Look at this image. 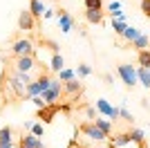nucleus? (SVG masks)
Masks as SVG:
<instances>
[{
    "instance_id": "nucleus-30",
    "label": "nucleus",
    "mask_w": 150,
    "mask_h": 148,
    "mask_svg": "<svg viewBox=\"0 0 150 148\" xmlns=\"http://www.w3.org/2000/svg\"><path fill=\"white\" fill-rule=\"evenodd\" d=\"M43 132H45V126H43V123H34V126H31V135H34V137H38V139H40V137H43Z\"/></svg>"
},
{
    "instance_id": "nucleus-36",
    "label": "nucleus",
    "mask_w": 150,
    "mask_h": 148,
    "mask_svg": "<svg viewBox=\"0 0 150 148\" xmlns=\"http://www.w3.org/2000/svg\"><path fill=\"white\" fill-rule=\"evenodd\" d=\"M0 58H2V52H0Z\"/></svg>"
},
{
    "instance_id": "nucleus-11",
    "label": "nucleus",
    "mask_w": 150,
    "mask_h": 148,
    "mask_svg": "<svg viewBox=\"0 0 150 148\" xmlns=\"http://www.w3.org/2000/svg\"><path fill=\"white\" fill-rule=\"evenodd\" d=\"M0 148H13V130L9 126L0 128Z\"/></svg>"
},
{
    "instance_id": "nucleus-15",
    "label": "nucleus",
    "mask_w": 150,
    "mask_h": 148,
    "mask_svg": "<svg viewBox=\"0 0 150 148\" xmlns=\"http://www.w3.org/2000/svg\"><path fill=\"white\" fill-rule=\"evenodd\" d=\"M85 20L90 25H101L103 23V11L101 9H85Z\"/></svg>"
},
{
    "instance_id": "nucleus-28",
    "label": "nucleus",
    "mask_w": 150,
    "mask_h": 148,
    "mask_svg": "<svg viewBox=\"0 0 150 148\" xmlns=\"http://www.w3.org/2000/svg\"><path fill=\"white\" fill-rule=\"evenodd\" d=\"M85 9H103V0H83Z\"/></svg>"
},
{
    "instance_id": "nucleus-27",
    "label": "nucleus",
    "mask_w": 150,
    "mask_h": 148,
    "mask_svg": "<svg viewBox=\"0 0 150 148\" xmlns=\"http://www.w3.org/2000/svg\"><path fill=\"white\" fill-rule=\"evenodd\" d=\"M76 74H79L81 79H85V76H90V74H92V68H90V65H85V63H81V65H79V70H76Z\"/></svg>"
},
{
    "instance_id": "nucleus-24",
    "label": "nucleus",
    "mask_w": 150,
    "mask_h": 148,
    "mask_svg": "<svg viewBox=\"0 0 150 148\" xmlns=\"http://www.w3.org/2000/svg\"><path fill=\"white\" fill-rule=\"evenodd\" d=\"M137 61H139V68H150V49L137 52Z\"/></svg>"
},
{
    "instance_id": "nucleus-5",
    "label": "nucleus",
    "mask_w": 150,
    "mask_h": 148,
    "mask_svg": "<svg viewBox=\"0 0 150 148\" xmlns=\"http://www.w3.org/2000/svg\"><path fill=\"white\" fill-rule=\"evenodd\" d=\"M11 68L20 74H31V70L36 68V58L34 56H13Z\"/></svg>"
},
{
    "instance_id": "nucleus-25",
    "label": "nucleus",
    "mask_w": 150,
    "mask_h": 148,
    "mask_svg": "<svg viewBox=\"0 0 150 148\" xmlns=\"http://www.w3.org/2000/svg\"><path fill=\"white\" fill-rule=\"evenodd\" d=\"M112 29H114V34H119V36H123V31L128 29V23H125V18H121V20L112 18Z\"/></svg>"
},
{
    "instance_id": "nucleus-23",
    "label": "nucleus",
    "mask_w": 150,
    "mask_h": 148,
    "mask_svg": "<svg viewBox=\"0 0 150 148\" xmlns=\"http://www.w3.org/2000/svg\"><path fill=\"white\" fill-rule=\"evenodd\" d=\"M139 36H141V31H139V29H134V27H128V29L123 31V36H121V38H123V41H128V43L132 45Z\"/></svg>"
},
{
    "instance_id": "nucleus-26",
    "label": "nucleus",
    "mask_w": 150,
    "mask_h": 148,
    "mask_svg": "<svg viewBox=\"0 0 150 148\" xmlns=\"http://www.w3.org/2000/svg\"><path fill=\"white\" fill-rule=\"evenodd\" d=\"M76 79V72L74 70H61V72H58V81H61V83H67V81H74Z\"/></svg>"
},
{
    "instance_id": "nucleus-14",
    "label": "nucleus",
    "mask_w": 150,
    "mask_h": 148,
    "mask_svg": "<svg viewBox=\"0 0 150 148\" xmlns=\"http://www.w3.org/2000/svg\"><path fill=\"white\" fill-rule=\"evenodd\" d=\"M132 139H130V130L128 132H119V135H114V137H110V144H112L114 148H121V146H128Z\"/></svg>"
},
{
    "instance_id": "nucleus-18",
    "label": "nucleus",
    "mask_w": 150,
    "mask_h": 148,
    "mask_svg": "<svg viewBox=\"0 0 150 148\" xmlns=\"http://www.w3.org/2000/svg\"><path fill=\"white\" fill-rule=\"evenodd\" d=\"M43 88H40V81L38 79H31V83L27 85V99H34V97H40Z\"/></svg>"
},
{
    "instance_id": "nucleus-21",
    "label": "nucleus",
    "mask_w": 150,
    "mask_h": 148,
    "mask_svg": "<svg viewBox=\"0 0 150 148\" xmlns=\"http://www.w3.org/2000/svg\"><path fill=\"white\" fill-rule=\"evenodd\" d=\"M130 139H132L134 144H139L141 148H146V135H144V130L132 128V130H130Z\"/></svg>"
},
{
    "instance_id": "nucleus-33",
    "label": "nucleus",
    "mask_w": 150,
    "mask_h": 148,
    "mask_svg": "<svg viewBox=\"0 0 150 148\" xmlns=\"http://www.w3.org/2000/svg\"><path fill=\"white\" fill-rule=\"evenodd\" d=\"M85 115H88V119H92V121L96 119V110H94V108H90V105L85 108Z\"/></svg>"
},
{
    "instance_id": "nucleus-20",
    "label": "nucleus",
    "mask_w": 150,
    "mask_h": 148,
    "mask_svg": "<svg viewBox=\"0 0 150 148\" xmlns=\"http://www.w3.org/2000/svg\"><path fill=\"white\" fill-rule=\"evenodd\" d=\"M50 68H52V72H61V70H65V61H63V56L61 54H54L50 58Z\"/></svg>"
},
{
    "instance_id": "nucleus-2",
    "label": "nucleus",
    "mask_w": 150,
    "mask_h": 148,
    "mask_svg": "<svg viewBox=\"0 0 150 148\" xmlns=\"http://www.w3.org/2000/svg\"><path fill=\"white\" fill-rule=\"evenodd\" d=\"M117 72H119L121 81H123L125 88H134L139 83V76H137V68H132L130 63H121L119 68H117Z\"/></svg>"
},
{
    "instance_id": "nucleus-6",
    "label": "nucleus",
    "mask_w": 150,
    "mask_h": 148,
    "mask_svg": "<svg viewBox=\"0 0 150 148\" xmlns=\"http://www.w3.org/2000/svg\"><path fill=\"white\" fill-rule=\"evenodd\" d=\"M96 110H99L105 119H110L112 123L121 117V115H119V108H114V105L110 103L108 99H96Z\"/></svg>"
},
{
    "instance_id": "nucleus-22",
    "label": "nucleus",
    "mask_w": 150,
    "mask_h": 148,
    "mask_svg": "<svg viewBox=\"0 0 150 148\" xmlns=\"http://www.w3.org/2000/svg\"><path fill=\"white\" fill-rule=\"evenodd\" d=\"M148 45H150V38L146 36V34H141V36L132 43V49H137V52H144V49H148Z\"/></svg>"
},
{
    "instance_id": "nucleus-32",
    "label": "nucleus",
    "mask_w": 150,
    "mask_h": 148,
    "mask_svg": "<svg viewBox=\"0 0 150 148\" xmlns=\"http://www.w3.org/2000/svg\"><path fill=\"white\" fill-rule=\"evenodd\" d=\"M139 7H141L144 16H148V18H150V0H141V5H139Z\"/></svg>"
},
{
    "instance_id": "nucleus-4",
    "label": "nucleus",
    "mask_w": 150,
    "mask_h": 148,
    "mask_svg": "<svg viewBox=\"0 0 150 148\" xmlns=\"http://www.w3.org/2000/svg\"><path fill=\"white\" fill-rule=\"evenodd\" d=\"M13 56H34V41L31 38H16L11 43Z\"/></svg>"
},
{
    "instance_id": "nucleus-3",
    "label": "nucleus",
    "mask_w": 150,
    "mask_h": 148,
    "mask_svg": "<svg viewBox=\"0 0 150 148\" xmlns=\"http://www.w3.org/2000/svg\"><path fill=\"white\" fill-rule=\"evenodd\" d=\"M61 94H63V83L58 79H54V81H52V85L40 94V99L45 101V105H56V101L61 99Z\"/></svg>"
},
{
    "instance_id": "nucleus-16",
    "label": "nucleus",
    "mask_w": 150,
    "mask_h": 148,
    "mask_svg": "<svg viewBox=\"0 0 150 148\" xmlns=\"http://www.w3.org/2000/svg\"><path fill=\"white\" fill-rule=\"evenodd\" d=\"M29 11H31L34 18H43L47 9H45V5L40 2V0H29Z\"/></svg>"
},
{
    "instance_id": "nucleus-17",
    "label": "nucleus",
    "mask_w": 150,
    "mask_h": 148,
    "mask_svg": "<svg viewBox=\"0 0 150 148\" xmlns=\"http://www.w3.org/2000/svg\"><path fill=\"white\" fill-rule=\"evenodd\" d=\"M94 126H96L99 130H103V132L110 137V135H112V126H114V123L110 121V119H105V117H96V119H94Z\"/></svg>"
},
{
    "instance_id": "nucleus-1",
    "label": "nucleus",
    "mask_w": 150,
    "mask_h": 148,
    "mask_svg": "<svg viewBox=\"0 0 150 148\" xmlns=\"http://www.w3.org/2000/svg\"><path fill=\"white\" fill-rule=\"evenodd\" d=\"M29 83H31L29 74H20L11 65H7L5 72H2V79H0V101L7 105L18 101V99H25Z\"/></svg>"
},
{
    "instance_id": "nucleus-19",
    "label": "nucleus",
    "mask_w": 150,
    "mask_h": 148,
    "mask_svg": "<svg viewBox=\"0 0 150 148\" xmlns=\"http://www.w3.org/2000/svg\"><path fill=\"white\" fill-rule=\"evenodd\" d=\"M137 76H139V83L150 90V68H137Z\"/></svg>"
},
{
    "instance_id": "nucleus-7",
    "label": "nucleus",
    "mask_w": 150,
    "mask_h": 148,
    "mask_svg": "<svg viewBox=\"0 0 150 148\" xmlns=\"http://www.w3.org/2000/svg\"><path fill=\"white\" fill-rule=\"evenodd\" d=\"M81 132L88 137V139H92V142H103V139H108V135L103 132V130L96 128V126H94V121L83 123V126H81Z\"/></svg>"
},
{
    "instance_id": "nucleus-34",
    "label": "nucleus",
    "mask_w": 150,
    "mask_h": 148,
    "mask_svg": "<svg viewBox=\"0 0 150 148\" xmlns=\"http://www.w3.org/2000/svg\"><path fill=\"white\" fill-rule=\"evenodd\" d=\"M31 101H34V103H36L38 108H45V101H43V99H40V97H34V99H31Z\"/></svg>"
},
{
    "instance_id": "nucleus-12",
    "label": "nucleus",
    "mask_w": 150,
    "mask_h": 148,
    "mask_svg": "<svg viewBox=\"0 0 150 148\" xmlns=\"http://www.w3.org/2000/svg\"><path fill=\"white\" fill-rule=\"evenodd\" d=\"M63 92L67 94L69 99H74L76 94H81V92H83V85H81L76 79H74V81H67V83H63Z\"/></svg>"
},
{
    "instance_id": "nucleus-9",
    "label": "nucleus",
    "mask_w": 150,
    "mask_h": 148,
    "mask_svg": "<svg viewBox=\"0 0 150 148\" xmlns=\"http://www.w3.org/2000/svg\"><path fill=\"white\" fill-rule=\"evenodd\" d=\"M56 14H58V27H61V31H65V34L72 31V27H74V18H72L65 9H58Z\"/></svg>"
},
{
    "instance_id": "nucleus-31",
    "label": "nucleus",
    "mask_w": 150,
    "mask_h": 148,
    "mask_svg": "<svg viewBox=\"0 0 150 148\" xmlns=\"http://www.w3.org/2000/svg\"><path fill=\"white\" fill-rule=\"evenodd\" d=\"M119 9H121V2H119V0H114V2H110V5H108V11L112 14V16L119 11Z\"/></svg>"
},
{
    "instance_id": "nucleus-8",
    "label": "nucleus",
    "mask_w": 150,
    "mask_h": 148,
    "mask_svg": "<svg viewBox=\"0 0 150 148\" xmlns=\"http://www.w3.org/2000/svg\"><path fill=\"white\" fill-rule=\"evenodd\" d=\"M18 29H23V31H34V29H36V18L31 16L29 9L20 11V16H18Z\"/></svg>"
},
{
    "instance_id": "nucleus-10",
    "label": "nucleus",
    "mask_w": 150,
    "mask_h": 148,
    "mask_svg": "<svg viewBox=\"0 0 150 148\" xmlns=\"http://www.w3.org/2000/svg\"><path fill=\"white\" fill-rule=\"evenodd\" d=\"M18 146H20V148H45V144L40 142L38 137H34V135L29 132V135H23V137H20Z\"/></svg>"
},
{
    "instance_id": "nucleus-35",
    "label": "nucleus",
    "mask_w": 150,
    "mask_h": 148,
    "mask_svg": "<svg viewBox=\"0 0 150 148\" xmlns=\"http://www.w3.org/2000/svg\"><path fill=\"white\" fill-rule=\"evenodd\" d=\"M103 81H105V83H112V74H103Z\"/></svg>"
},
{
    "instance_id": "nucleus-13",
    "label": "nucleus",
    "mask_w": 150,
    "mask_h": 148,
    "mask_svg": "<svg viewBox=\"0 0 150 148\" xmlns=\"http://www.w3.org/2000/svg\"><path fill=\"white\" fill-rule=\"evenodd\" d=\"M58 112V105H45V108H40L38 110V119H43L45 123H50L52 119H54V115Z\"/></svg>"
},
{
    "instance_id": "nucleus-29",
    "label": "nucleus",
    "mask_w": 150,
    "mask_h": 148,
    "mask_svg": "<svg viewBox=\"0 0 150 148\" xmlns=\"http://www.w3.org/2000/svg\"><path fill=\"white\" fill-rule=\"evenodd\" d=\"M119 115H121V119H123V121L132 123V112L128 110V108H125V105H121V108H119Z\"/></svg>"
}]
</instances>
